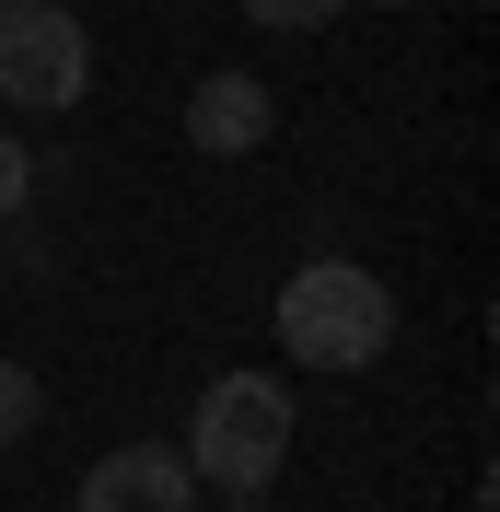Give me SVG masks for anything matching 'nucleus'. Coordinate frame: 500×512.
Masks as SVG:
<instances>
[{"label":"nucleus","instance_id":"nucleus-1","mask_svg":"<svg viewBox=\"0 0 500 512\" xmlns=\"http://www.w3.org/2000/svg\"><path fill=\"white\" fill-rule=\"evenodd\" d=\"M187 478L221 489L233 512H268V478H280V454H291V384L280 373H221L210 396H198L187 419Z\"/></svg>","mask_w":500,"mask_h":512},{"label":"nucleus","instance_id":"nucleus-2","mask_svg":"<svg viewBox=\"0 0 500 512\" xmlns=\"http://www.w3.org/2000/svg\"><path fill=\"white\" fill-rule=\"evenodd\" d=\"M268 315H280V350L303 361V373H361V361H384V338H396V291H384L361 256H303Z\"/></svg>","mask_w":500,"mask_h":512},{"label":"nucleus","instance_id":"nucleus-3","mask_svg":"<svg viewBox=\"0 0 500 512\" xmlns=\"http://www.w3.org/2000/svg\"><path fill=\"white\" fill-rule=\"evenodd\" d=\"M94 94V35L59 0H0V105L12 117H70Z\"/></svg>","mask_w":500,"mask_h":512},{"label":"nucleus","instance_id":"nucleus-4","mask_svg":"<svg viewBox=\"0 0 500 512\" xmlns=\"http://www.w3.org/2000/svg\"><path fill=\"white\" fill-rule=\"evenodd\" d=\"M210 489L187 478V454L175 443H117L82 466V489H70V512H198Z\"/></svg>","mask_w":500,"mask_h":512},{"label":"nucleus","instance_id":"nucleus-5","mask_svg":"<svg viewBox=\"0 0 500 512\" xmlns=\"http://www.w3.org/2000/svg\"><path fill=\"white\" fill-rule=\"evenodd\" d=\"M268 128H280V94H268V82H256V70H210V82H198L187 94V140L198 152H268Z\"/></svg>","mask_w":500,"mask_h":512},{"label":"nucleus","instance_id":"nucleus-6","mask_svg":"<svg viewBox=\"0 0 500 512\" xmlns=\"http://www.w3.org/2000/svg\"><path fill=\"white\" fill-rule=\"evenodd\" d=\"M35 419H47V384H35V361H12V350H0V454L24 443Z\"/></svg>","mask_w":500,"mask_h":512},{"label":"nucleus","instance_id":"nucleus-7","mask_svg":"<svg viewBox=\"0 0 500 512\" xmlns=\"http://www.w3.org/2000/svg\"><path fill=\"white\" fill-rule=\"evenodd\" d=\"M245 24H268V35H314V24H338V0H245Z\"/></svg>","mask_w":500,"mask_h":512},{"label":"nucleus","instance_id":"nucleus-8","mask_svg":"<svg viewBox=\"0 0 500 512\" xmlns=\"http://www.w3.org/2000/svg\"><path fill=\"white\" fill-rule=\"evenodd\" d=\"M24 198H35V152L0 128V210H24Z\"/></svg>","mask_w":500,"mask_h":512},{"label":"nucleus","instance_id":"nucleus-9","mask_svg":"<svg viewBox=\"0 0 500 512\" xmlns=\"http://www.w3.org/2000/svg\"><path fill=\"white\" fill-rule=\"evenodd\" d=\"M384 12H407V0H384Z\"/></svg>","mask_w":500,"mask_h":512},{"label":"nucleus","instance_id":"nucleus-10","mask_svg":"<svg viewBox=\"0 0 500 512\" xmlns=\"http://www.w3.org/2000/svg\"><path fill=\"white\" fill-rule=\"evenodd\" d=\"M477 12H489V0H477Z\"/></svg>","mask_w":500,"mask_h":512}]
</instances>
